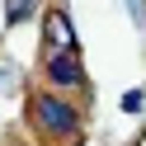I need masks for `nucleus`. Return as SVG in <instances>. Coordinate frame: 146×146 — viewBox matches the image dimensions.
I'll list each match as a JSON object with an SVG mask.
<instances>
[{
  "label": "nucleus",
  "mask_w": 146,
  "mask_h": 146,
  "mask_svg": "<svg viewBox=\"0 0 146 146\" xmlns=\"http://www.w3.org/2000/svg\"><path fill=\"white\" fill-rule=\"evenodd\" d=\"M29 113H38V123L47 127V132H76V113H71L61 99H47V94H38L29 104Z\"/></svg>",
  "instance_id": "1"
},
{
  "label": "nucleus",
  "mask_w": 146,
  "mask_h": 146,
  "mask_svg": "<svg viewBox=\"0 0 146 146\" xmlns=\"http://www.w3.org/2000/svg\"><path fill=\"white\" fill-rule=\"evenodd\" d=\"M42 38H47V57H52V52H76V29H71L66 10H47Z\"/></svg>",
  "instance_id": "2"
},
{
  "label": "nucleus",
  "mask_w": 146,
  "mask_h": 146,
  "mask_svg": "<svg viewBox=\"0 0 146 146\" xmlns=\"http://www.w3.org/2000/svg\"><path fill=\"white\" fill-rule=\"evenodd\" d=\"M47 76L57 80V85H80V80H85V71H80L76 52H52V57H47Z\"/></svg>",
  "instance_id": "3"
},
{
  "label": "nucleus",
  "mask_w": 146,
  "mask_h": 146,
  "mask_svg": "<svg viewBox=\"0 0 146 146\" xmlns=\"http://www.w3.org/2000/svg\"><path fill=\"white\" fill-rule=\"evenodd\" d=\"M33 5H38V0H5V19H10V24H24L33 14Z\"/></svg>",
  "instance_id": "4"
},
{
  "label": "nucleus",
  "mask_w": 146,
  "mask_h": 146,
  "mask_svg": "<svg viewBox=\"0 0 146 146\" xmlns=\"http://www.w3.org/2000/svg\"><path fill=\"white\" fill-rule=\"evenodd\" d=\"M127 10H132V24H146V10H141V0H127Z\"/></svg>",
  "instance_id": "5"
}]
</instances>
